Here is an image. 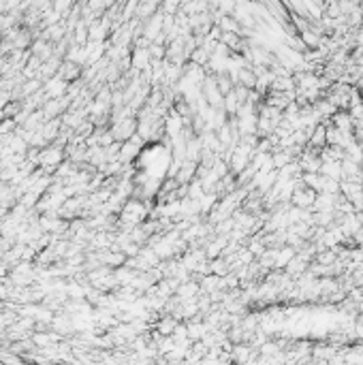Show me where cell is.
Masks as SVG:
<instances>
[{
	"mask_svg": "<svg viewBox=\"0 0 363 365\" xmlns=\"http://www.w3.org/2000/svg\"><path fill=\"white\" fill-rule=\"evenodd\" d=\"M310 143H312L314 148H321V145L327 143V126H325V124H319V126L314 128L312 137H310Z\"/></svg>",
	"mask_w": 363,
	"mask_h": 365,
	"instance_id": "6da1fadb",
	"label": "cell"
}]
</instances>
